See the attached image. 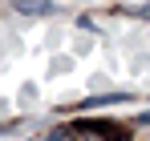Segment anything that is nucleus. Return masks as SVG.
<instances>
[{
	"label": "nucleus",
	"instance_id": "1",
	"mask_svg": "<svg viewBox=\"0 0 150 141\" xmlns=\"http://www.w3.org/2000/svg\"><path fill=\"white\" fill-rule=\"evenodd\" d=\"M16 8H25V12H45L49 4H37V0H16Z\"/></svg>",
	"mask_w": 150,
	"mask_h": 141
},
{
	"label": "nucleus",
	"instance_id": "2",
	"mask_svg": "<svg viewBox=\"0 0 150 141\" xmlns=\"http://www.w3.org/2000/svg\"><path fill=\"white\" fill-rule=\"evenodd\" d=\"M138 125H150V113H146V117H142V121H138Z\"/></svg>",
	"mask_w": 150,
	"mask_h": 141
}]
</instances>
